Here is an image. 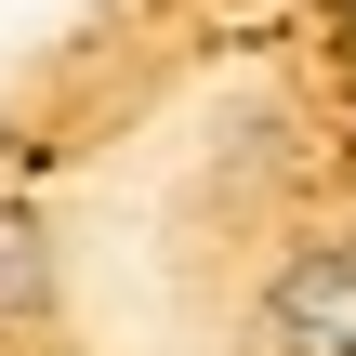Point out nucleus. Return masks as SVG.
Listing matches in <instances>:
<instances>
[{"mask_svg":"<svg viewBox=\"0 0 356 356\" xmlns=\"http://www.w3.org/2000/svg\"><path fill=\"white\" fill-rule=\"evenodd\" d=\"M26 291H40V225L0 211V304H26Z\"/></svg>","mask_w":356,"mask_h":356,"instance_id":"f03ea898","label":"nucleus"},{"mask_svg":"<svg viewBox=\"0 0 356 356\" xmlns=\"http://www.w3.org/2000/svg\"><path fill=\"white\" fill-rule=\"evenodd\" d=\"M264 343H277V356H356V238H317V251L277 264Z\"/></svg>","mask_w":356,"mask_h":356,"instance_id":"f257e3e1","label":"nucleus"}]
</instances>
